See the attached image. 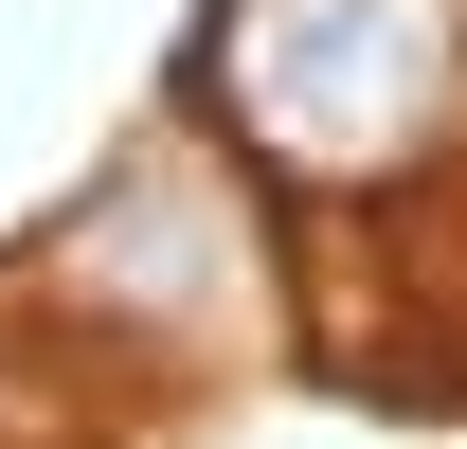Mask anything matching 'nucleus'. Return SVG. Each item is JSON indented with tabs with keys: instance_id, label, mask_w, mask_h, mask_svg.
<instances>
[{
	"instance_id": "nucleus-1",
	"label": "nucleus",
	"mask_w": 467,
	"mask_h": 449,
	"mask_svg": "<svg viewBox=\"0 0 467 449\" xmlns=\"http://www.w3.org/2000/svg\"><path fill=\"white\" fill-rule=\"evenodd\" d=\"M198 109L288 180H413L467 144V0H216Z\"/></svg>"
},
{
	"instance_id": "nucleus-2",
	"label": "nucleus",
	"mask_w": 467,
	"mask_h": 449,
	"mask_svg": "<svg viewBox=\"0 0 467 449\" xmlns=\"http://www.w3.org/2000/svg\"><path fill=\"white\" fill-rule=\"evenodd\" d=\"M55 287L90 306V324L198 341V324H234V287H252V198L198 180V162H126V180H90V198L55 216Z\"/></svg>"
}]
</instances>
